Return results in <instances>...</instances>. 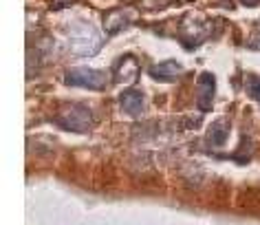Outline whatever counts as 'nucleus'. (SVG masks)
Listing matches in <instances>:
<instances>
[{"instance_id": "obj_1", "label": "nucleus", "mask_w": 260, "mask_h": 225, "mask_svg": "<svg viewBox=\"0 0 260 225\" xmlns=\"http://www.w3.org/2000/svg\"><path fill=\"white\" fill-rule=\"evenodd\" d=\"M55 124L64 128V131H75V133H86L93 126V111L82 104L71 106L69 111L55 117Z\"/></svg>"}, {"instance_id": "obj_2", "label": "nucleus", "mask_w": 260, "mask_h": 225, "mask_svg": "<svg viewBox=\"0 0 260 225\" xmlns=\"http://www.w3.org/2000/svg\"><path fill=\"white\" fill-rule=\"evenodd\" d=\"M64 82L71 86H84V88H93V91H102L106 86V73L102 71H95V69H71L67 71V78Z\"/></svg>"}, {"instance_id": "obj_3", "label": "nucleus", "mask_w": 260, "mask_h": 225, "mask_svg": "<svg viewBox=\"0 0 260 225\" xmlns=\"http://www.w3.org/2000/svg\"><path fill=\"white\" fill-rule=\"evenodd\" d=\"M97 47H100V38L95 36L93 29L88 27H82L80 34L71 36V49L75 51V53H82V55H88V53H95Z\"/></svg>"}, {"instance_id": "obj_4", "label": "nucleus", "mask_w": 260, "mask_h": 225, "mask_svg": "<svg viewBox=\"0 0 260 225\" xmlns=\"http://www.w3.org/2000/svg\"><path fill=\"white\" fill-rule=\"evenodd\" d=\"M133 20H135V11L119 7V9H113L106 14V18H104V27H106L108 34H117V31H121L123 27H128Z\"/></svg>"}, {"instance_id": "obj_5", "label": "nucleus", "mask_w": 260, "mask_h": 225, "mask_svg": "<svg viewBox=\"0 0 260 225\" xmlns=\"http://www.w3.org/2000/svg\"><path fill=\"white\" fill-rule=\"evenodd\" d=\"M214 91H216V82L212 73H201L199 78V108L201 111H210L214 102Z\"/></svg>"}, {"instance_id": "obj_6", "label": "nucleus", "mask_w": 260, "mask_h": 225, "mask_svg": "<svg viewBox=\"0 0 260 225\" xmlns=\"http://www.w3.org/2000/svg\"><path fill=\"white\" fill-rule=\"evenodd\" d=\"M137 75H139V64L137 60H135L133 55H128V57H121L119 62H117V67H115V78L119 80V82H135L137 80Z\"/></svg>"}, {"instance_id": "obj_7", "label": "nucleus", "mask_w": 260, "mask_h": 225, "mask_svg": "<svg viewBox=\"0 0 260 225\" xmlns=\"http://www.w3.org/2000/svg\"><path fill=\"white\" fill-rule=\"evenodd\" d=\"M179 73H181V67H179V62H174V60H166V62H161V64H154V67L150 69L152 78L154 80H164V82L177 80Z\"/></svg>"}, {"instance_id": "obj_8", "label": "nucleus", "mask_w": 260, "mask_h": 225, "mask_svg": "<svg viewBox=\"0 0 260 225\" xmlns=\"http://www.w3.org/2000/svg\"><path fill=\"white\" fill-rule=\"evenodd\" d=\"M119 102H121V108L128 115H139L144 111V95L139 91H123Z\"/></svg>"}, {"instance_id": "obj_9", "label": "nucleus", "mask_w": 260, "mask_h": 225, "mask_svg": "<svg viewBox=\"0 0 260 225\" xmlns=\"http://www.w3.org/2000/svg\"><path fill=\"white\" fill-rule=\"evenodd\" d=\"M225 131H223V124H214L212 128H210V141H214V144H223V139H225Z\"/></svg>"}, {"instance_id": "obj_10", "label": "nucleus", "mask_w": 260, "mask_h": 225, "mask_svg": "<svg viewBox=\"0 0 260 225\" xmlns=\"http://www.w3.org/2000/svg\"><path fill=\"white\" fill-rule=\"evenodd\" d=\"M249 93L253 95V98L260 100V78H253V80L249 82Z\"/></svg>"}, {"instance_id": "obj_11", "label": "nucleus", "mask_w": 260, "mask_h": 225, "mask_svg": "<svg viewBox=\"0 0 260 225\" xmlns=\"http://www.w3.org/2000/svg\"><path fill=\"white\" fill-rule=\"evenodd\" d=\"M243 3H245V5H249V7H251V5H258L260 0H243Z\"/></svg>"}]
</instances>
